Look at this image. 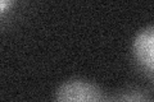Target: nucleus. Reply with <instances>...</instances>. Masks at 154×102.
Listing matches in <instances>:
<instances>
[{"mask_svg": "<svg viewBox=\"0 0 154 102\" xmlns=\"http://www.w3.org/2000/svg\"><path fill=\"white\" fill-rule=\"evenodd\" d=\"M57 102H103L99 87L90 80L71 79L62 84L55 95Z\"/></svg>", "mask_w": 154, "mask_h": 102, "instance_id": "obj_1", "label": "nucleus"}, {"mask_svg": "<svg viewBox=\"0 0 154 102\" xmlns=\"http://www.w3.org/2000/svg\"><path fill=\"white\" fill-rule=\"evenodd\" d=\"M132 51L139 64L145 70L154 73V26H148L137 32Z\"/></svg>", "mask_w": 154, "mask_h": 102, "instance_id": "obj_2", "label": "nucleus"}, {"mask_svg": "<svg viewBox=\"0 0 154 102\" xmlns=\"http://www.w3.org/2000/svg\"><path fill=\"white\" fill-rule=\"evenodd\" d=\"M112 102H150L148 96L141 91H132L126 92L117 96Z\"/></svg>", "mask_w": 154, "mask_h": 102, "instance_id": "obj_3", "label": "nucleus"}]
</instances>
